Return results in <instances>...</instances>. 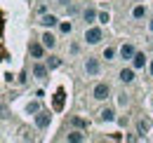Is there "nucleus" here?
Listing matches in <instances>:
<instances>
[{
    "label": "nucleus",
    "mask_w": 153,
    "mask_h": 143,
    "mask_svg": "<svg viewBox=\"0 0 153 143\" xmlns=\"http://www.w3.org/2000/svg\"><path fill=\"white\" fill-rule=\"evenodd\" d=\"M82 40H85L87 45H99V42L104 40V31H101L99 26H87V28H85Z\"/></svg>",
    "instance_id": "obj_1"
},
{
    "label": "nucleus",
    "mask_w": 153,
    "mask_h": 143,
    "mask_svg": "<svg viewBox=\"0 0 153 143\" xmlns=\"http://www.w3.org/2000/svg\"><path fill=\"white\" fill-rule=\"evenodd\" d=\"M108 96H111L108 82H97L94 87H92V99H94V101H106Z\"/></svg>",
    "instance_id": "obj_2"
},
{
    "label": "nucleus",
    "mask_w": 153,
    "mask_h": 143,
    "mask_svg": "<svg viewBox=\"0 0 153 143\" xmlns=\"http://www.w3.org/2000/svg\"><path fill=\"white\" fill-rule=\"evenodd\" d=\"M31 75H33L36 80H47V75H50V66L42 63V61H36L33 68H31Z\"/></svg>",
    "instance_id": "obj_3"
},
{
    "label": "nucleus",
    "mask_w": 153,
    "mask_h": 143,
    "mask_svg": "<svg viewBox=\"0 0 153 143\" xmlns=\"http://www.w3.org/2000/svg\"><path fill=\"white\" fill-rule=\"evenodd\" d=\"M45 52H47V47L42 45V40H40V42H31V45H28V54H31L36 61L45 59Z\"/></svg>",
    "instance_id": "obj_4"
},
{
    "label": "nucleus",
    "mask_w": 153,
    "mask_h": 143,
    "mask_svg": "<svg viewBox=\"0 0 153 143\" xmlns=\"http://www.w3.org/2000/svg\"><path fill=\"white\" fill-rule=\"evenodd\" d=\"M85 73H87L90 77H94V75H99V73H101V63H99V59H94V56H90V59L85 61Z\"/></svg>",
    "instance_id": "obj_5"
},
{
    "label": "nucleus",
    "mask_w": 153,
    "mask_h": 143,
    "mask_svg": "<svg viewBox=\"0 0 153 143\" xmlns=\"http://www.w3.org/2000/svg\"><path fill=\"white\" fill-rule=\"evenodd\" d=\"M134 54H137V49H134V45L132 42H125L120 49H118V56L123 59V61H132L134 59Z\"/></svg>",
    "instance_id": "obj_6"
},
{
    "label": "nucleus",
    "mask_w": 153,
    "mask_h": 143,
    "mask_svg": "<svg viewBox=\"0 0 153 143\" xmlns=\"http://www.w3.org/2000/svg\"><path fill=\"white\" fill-rule=\"evenodd\" d=\"M50 122H52V115H50L47 110L36 113V127H38V129H47V127H50Z\"/></svg>",
    "instance_id": "obj_7"
},
{
    "label": "nucleus",
    "mask_w": 153,
    "mask_h": 143,
    "mask_svg": "<svg viewBox=\"0 0 153 143\" xmlns=\"http://www.w3.org/2000/svg\"><path fill=\"white\" fill-rule=\"evenodd\" d=\"M38 24L42 28H54V26H59V17L57 14H40Z\"/></svg>",
    "instance_id": "obj_8"
},
{
    "label": "nucleus",
    "mask_w": 153,
    "mask_h": 143,
    "mask_svg": "<svg viewBox=\"0 0 153 143\" xmlns=\"http://www.w3.org/2000/svg\"><path fill=\"white\" fill-rule=\"evenodd\" d=\"M134 73H137V68H132V66H130V68H123V71L118 73V80H120L123 85H132L134 82Z\"/></svg>",
    "instance_id": "obj_9"
},
{
    "label": "nucleus",
    "mask_w": 153,
    "mask_h": 143,
    "mask_svg": "<svg viewBox=\"0 0 153 143\" xmlns=\"http://www.w3.org/2000/svg\"><path fill=\"white\" fill-rule=\"evenodd\" d=\"M97 19H99V12H97L94 7H85V10H82V21H85V24L92 26Z\"/></svg>",
    "instance_id": "obj_10"
},
{
    "label": "nucleus",
    "mask_w": 153,
    "mask_h": 143,
    "mask_svg": "<svg viewBox=\"0 0 153 143\" xmlns=\"http://www.w3.org/2000/svg\"><path fill=\"white\" fill-rule=\"evenodd\" d=\"M40 40H42V45L47 47V52L57 47V35H54V33H50V31H45V33H42V38H40Z\"/></svg>",
    "instance_id": "obj_11"
},
{
    "label": "nucleus",
    "mask_w": 153,
    "mask_h": 143,
    "mask_svg": "<svg viewBox=\"0 0 153 143\" xmlns=\"http://www.w3.org/2000/svg\"><path fill=\"white\" fill-rule=\"evenodd\" d=\"M146 61H149V56H146V54H144V52H137V54H134V59L130 61V63H132V68L141 71V68L146 66Z\"/></svg>",
    "instance_id": "obj_12"
},
{
    "label": "nucleus",
    "mask_w": 153,
    "mask_h": 143,
    "mask_svg": "<svg viewBox=\"0 0 153 143\" xmlns=\"http://www.w3.org/2000/svg\"><path fill=\"white\" fill-rule=\"evenodd\" d=\"M146 14H149V10H146L144 5H134V7H132V19H134V21L146 19Z\"/></svg>",
    "instance_id": "obj_13"
},
{
    "label": "nucleus",
    "mask_w": 153,
    "mask_h": 143,
    "mask_svg": "<svg viewBox=\"0 0 153 143\" xmlns=\"http://www.w3.org/2000/svg\"><path fill=\"white\" fill-rule=\"evenodd\" d=\"M99 120H101V122H108V125L115 122V110L113 108H104V110L99 113Z\"/></svg>",
    "instance_id": "obj_14"
},
{
    "label": "nucleus",
    "mask_w": 153,
    "mask_h": 143,
    "mask_svg": "<svg viewBox=\"0 0 153 143\" xmlns=\"http://www.w3.org/2000/svg\"><path fill=\"white\" fill-rule=\"evenodd\" d=\"M66 141H71V143H82V141H85V134H82L80 129H73V131H68V134H66Z\"/></svg>",
    "instance_id": "obj_15"
},
{
    "label": "nucleus",
    "mask_w": 153,
    "mask_h": 143,
    "mask_svg": "<svg viewBox=\"0 0 153 143\" xmlns=\"http://www.w3.org/2000/svg\"><path fill=\"white\" fill-rule=\"evenodd\" d=\"M59 33L61 35H71L73 33V21H59Z\"/></svg>",
    "instance_id": "obj_16"
},
{
    "label": "nucleus",
    "mask_w": 153,
    "mask_h": 143,
    "mask_svg": "<svg viewBox=\"0 0 153 143\" xmlns=\"http://www.w3.org/2000/svg\"><path fill=\"white\" fill-rule=\"evenodd\" d=\"M45 63H47V66H50V71H54V68H59V66H61V63H64V61H61V59H59V56H54V54H50V56H47V59H45Z\"/></svg>",
    "instance_id": "obj_17"
},
{
    "label": "nucleus",
    "mask_w": 153,
    "mask_h": 143,
    "mask_svg": "<svg viewBox=\"0 0 153 143\" xmlns=\"http://www.w3.org/2000/svg\"><path fill=\"white\" fill-rule=\"evenodd\" d=\"M40 110H42V108H40V101H31V103L26 106V113H28V115H36Z\"/></svg>",
    "instance_id": "obj_18"
},
{
    "label": "nucleus",
    "mask_w": 153,
    "mask_h": 143,
    "mask_svg": "<svg viewBox=\"0 0 153 143\" xmlns=\"http://www.w3.org/2000/svg\"><path fill=\"white\" fill-rule=\"evenodd\" d=\"M101 56H104L106 61H113L115 56H118V52H115V47H106V49H104V54H101Z\"/></svg>",
    "instance_id": "obj_19"
},
{
    "label": "nucleus",
    "mask_w": 153,
    "mask_h": 143,
    "mask_svg": "<svg viewBox=\"0 0 153 143\" xmlns=\"http://www.w3.org/2000/svg\"><path fill=\"white\" fill-rule=\"evenodd\" d=\"M71 125L78 127V129H85V127H87V120H82V117H71Z\"/></svg>",
    "instance_id": "obj_20"
},
{
    "label": "nucleus",
    "mask_w": 153,
    "mask_h": 143,
    "mask_svg": "<svg viewBox=\"0 0 153 143\" xmlns=\"http://www.w3.org/2000/svg\"><path fill=\"white\" fill-rule=\"evenodd\" d=\"M146 129H149V120H139V125H137V131H139V134H146Z\"/></svg>",
    "instance_id": "obj_21"
},
{
    "label": "nucleus",
    "mask_w": 153,
    "mask_h": 143,
    "mask_svg": "<svg viewBox=\"0 0 153 143\" xmlns=\"http://www.w3.org/2000/svg\"><path fill=\"white\" fill-rule=\"evenodd\" d=\"M97 21H99V24H108V21H111V14H108V12H99V19H97Z\"/></svg>",
    "instance_id": "obj_22"
},
{
    "label": "nucleus",
    "mask_w": 153,
    "mask_h": 143,
    "mask_svg": "<svg viewBox=\"0 0 153 143\" xmlns=\"http://www.w3.org/2000/svg\"><path fill=\"white\" fill-rule=\"evenodd\" d=\"M118 103L120 106H127V94H118Z\"/></svg>",
    "instance_id": "obj_23"
},
{
    "label": "nucleus",
    "mask_w": 153,
    "mask_h": 143,
    "mask_svg": "<svg viewBox=\"0 0 153 143\" xmlns=\"http://www.w3.org/2000/svg\"><path fill=\"white\" fill-rule=\"evenodd\" d=\"M149 33L153 35V19H149Z\"/></svg>",
    "instance_id": "obj_24"
},
{
    "label": "nucleus",
    "mask_w": 153,
    "mask_h": 143,
    "mask_svg": "<svg viewBox=\"0 0 153 143\" xmlns=\"http://www.w3.org/2000/svg\"><path fill=\"white\" fill-rule=\"evenodd\" d=\"M149 73H151V77H153V59H151V63H149Z\"/></svg>",
    "instance_id": "obj_25"
}]
</instances>
